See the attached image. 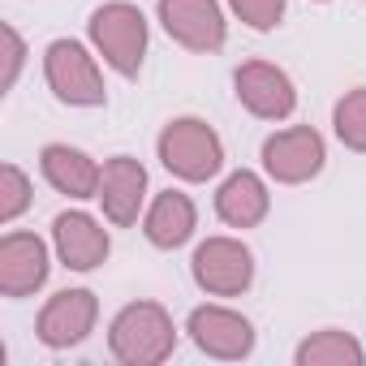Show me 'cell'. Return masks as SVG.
Returning a JSON list of instances; mask_svg holds the SVG:
<instances>
[{
    "instance_id": "ac0fdd59",
    "label": "cell",
    "mask_w": 366,
    "mask_h": 366,
    "mask_svg": "<svg viewBox=\"0 0 366 366\" xmlns=\"http://www.w3.org/2000/svg\"><path fill=\"white\" fill-rule=\"evenodd\" d=\"M332 125H336V138H340L349 151H362V155H366V86L349 91V95L336 104Z\"/></svg>"
},
{
    "instance_id": "3957f363",
    "label": "cell",
    "mask_w": 366,
    "mask_h": 366,
    "mask_svg": "<svg viewBox=\"0 0 366 366\" xmlns=\"http://www.w3.org/2000/svg\"><path fill=\"white\" fill-rule=\"evenodd\" d=\"M91 39L99 48V56L121 78H134L142 56H147V18H142L138 5L112 0V5H99L91 14Z\"/></svg>"
},
{
    "instance_id": "7c38bea8",
    "label": "cell",
    "mask_w": 366,
    "mask_h": 366,
    "mask_svg": "<svg viewBox=\"0 0 366 366\" xmlns=\"http://www.w3.org/2000/svg\"><path fill=\"white\" fill-rule=\"evenodd\" d=\"M48 280V246L35 233H5L0 242V293L26 297Z\"/></svg>"
},
{
    "instance_id": "277c9868",
    "label": "cell",
    "mask_w": 366,
    "mask_h": 366,
    "mask_svg": "<svg viewBox=\"0 0 366 366\" xmlns=\"http://www.w3.org/2000/svg\"><path fill=\"white\" fill-rule=\"evenodd\" d=\"M44 74H48V86L56 91L61 104H74V108H95V104H104V74H99L95 56H86L82 44L56 39V44L44 52Z\"/></svg>"
},
{
    "instance_id": "5b68a950",
    "label": "cell",
    "mask_w": 366,
    "mask_h": 366,
    "mask_svg": "<svg viewBox=\"0 0 366 366\" xmlns=\"http://www.w3.org/2000/svg\"><path fill=\"white\" fill-rule=\"evenodd\" d=\"M194 280L216 297H237L254 280V259L233 237H207L194 250Z\"/></svg>"
},
{
    "instance_id": "6da1fadb",
    "label": "cell",
    "mask_w": 366,
    "mask_h": 366,
    "mask_svg": "<svg viewBox=\"0 0 366 366\" xmlns=\"http://www.w3.org/2000/svg\"><path fill=\"white\" fill-rule=\"evenodd\" d=\"M172 345H177V327L168 310L155 302H129L108 327V349L125 366H155L172 353Z\"/></svg>"
},
{
    "instance_id": "2e32d148",
    "label": "cell",
    "mask_w": 366,
    "mask_h": 366,
    "mask_svg": "<svg viewBox=\"0 0 366 366\" xmlns=\"http://www.w3.org/2000/svg\"><path fill=\"white\" fill-rule=\"evenodd\" d=\"M142 229H147V242L159 246V250L186 246L190 233H194V203L181 194V190H168V194H159V199L151 203Z\"/></svg>"
},
{
    "instance_id": "8992f818",
    "label": "cell",
    "mask_w": 366,
    "mask_h": 366,
    "mask_svg": "<svg viewBox=\"0 0 366 366\" xmlns=\"http://www.w3.org/2000/svg\"><path fill=\"white\" fill-rule=\"evenodd\" d=\"M323 159H327L323 138L310 125L280 129V134H272L263 142V168H267V177L280 181V186H302V181H310L323 168Z\"/></svg>"
},
{
    "instance_id": "ffe728a7",
    "label": "cell",
    "mask_w": 366,
    "mask_h": 366,
    "mask_svg": "<svg viewBox=\"0 0 366 366\" xmlns=\"http://www.w3.org/2000/svg\"><path fill=\"white\" fill-rule=\"evenodd\" d=\"M229 5L250 31H272L285 18V0H229Z\"/></svg>"
},
{
    "instance_id": "8fae6325",
    "label": "cell",
    "mask_w": 366,
    "mask_h": 366,
    "mask_svg": "<svg viewBox=\"0 0 366 366\" xmlns=\"http://www.w3.org/2000/svg\"><path fill=\"white\" fill-rule=\"evenodd\" d=\"M142 199H147V168L134 155H112L104 164V177H99L104 216L117 229H129L138 220V212H142Z\"/></svg>"
},
{
    "instance_id": "e0dca14e",
    "label": "cell",
    "mask_w": 366,
    "mask_h": 366,
    "mask_svg": "<svg viewBox=\"0 0 366 366\" xmlns=\"http://www.w3.org/2000/svg\"><path fill=\"white\" fill-rule=\"evenodd\" d=\"M362 345L349 332H315L297 345V366H362Z\"/></svg>"
},
{
    "instance_id": "5bb4252c",
    "label": "cell",
    "mask_w": 366,
    "mask_h": 366,
    "mask_svg": "<svg viewBox=\"0 0 366 366\" xmlns=\"http://www.w3.org/2000/svg\"><path fill=\"white\" fill-rule=\"evenodd\" d=\"M39 168H44V177H48L52 190H61L69 199H99V177H104V168L86 151L65 147V142H52V147H44Z\"/></svg>"
},
{
    "instance_id": "52a82bcc",
    "label": "cell",
    "mask_w": 366,
    "mask_h": 366,
    "mask_svg": "<svg viewBox=\"0 0 366 366\" xmlns=\"http://www.w3.org/2000/svg\"><path fill=\"white\" fill-rule=\"evenodd\" d=\"M159 22L190 52H216L224 44V14L216 0H159Z\"/></svg>"
},
{
    "instance_id": "ba28073f",
    "label": "cell",
    "mask_w": 366,
    "mask_h": 366,
    "mask_svg": "<svg viewBox=\"0 0 366 366\" xmlns=\"http://www.w3.org/2000/svg\"><path fill=\"white\" fill-rule=\"evenodd\" d=\"M233 86H237L242 108L254 112V117H263V121H285L297 108V91H293L289 74L276 69V65H267V61H246L237 69Z\"/></svg>"
},
{
    "instance_id": "4fadbf2b",
    "label": "cell",
    "mask_w": 366,
    "mask_h": 366,
    "mask_svg": "<svg viewBox=\"0 0 366 366\" xmlns=\"http://www.w3.org/2000/svg\"><path fill=\"white\" fill-rule=\"evenodd\" d=\"M52 242H56V254H61V263H65L69 272H91V267H99V263L108 259V250H112L104 224L91 220L86 212H65V216H56Z\"/></svg>"
},
{
    "instance_id": "9c48e42d",
    "label": "cell",
    "mask_w": 366,
    "mask_h": 366,
    "mask_svg": "<svg viewBox=\"0 0 366 366\" xmlns=\"http://www.w3.org/2000/svg\"><path fill=\"white\" fill-rule=\"evenodd\" d=\"M95 315H99V302L95 293L86 289H65L56 293L44 310H39V340L48 349H69V345H82L95 327Z\"/></svg>"
},
{
    "instance_id": "7a4b0ae2",
    "label": "cell",
    "mask_w": 366,
    "mask_h": 366,
    "mask_svg": "<svg viewBox=\"0 0 366 366\" xmlns=\"http://www.w3.org/2000/svg\"><path fill=\"white\" fill-rule=\"evenodd\" d=\"M159 164L181 181H207L224 164L220 134L199 117H177L159 134Z\"/></svg>"
},
{
    "instance_id": "44dd1931",
    "label": "cell",
    "mask_w": 366,
    "mask_h": 366,
    "mask_svg": "<svg viewBox=\"0 0 366 366\" xmlns=\"http://www.w3.org/2000/svg\"><path fill=\"white\" fill-rule=\"evenodd\" d=\"M22 56H26V48H22V39H18V31L14 26H5V78H0V86H14L18 82V69H22Z\"/></svg>"
},
{
    "instance_id": "9a60e30c",
    "label": "cell",
    "mask_w": 366,
    "mask_h": 366,
    "mask_svg": "<svg viewBox=\"0 0 366 366\" xmlns=\"http://www.w3.org/2000/svg\"><path fill=\"white\" fill-rule=\"evenodd\" d=\"M267 207H272V194H267V186L254 177V172H233L224 186H220V194H216V216L229 224V229H254L263 216H267Z\"/></svg>"
},
{
    "instance_id": "d6986e66",
    "label": "cell",
    "mask_w": 366,
    "mask_h": 366,
    "mask_svg": "<svg viewBox=\"0 0 366 366\" xmlns=\"http://www.w3.org/2000/svg\"><path fill=\"white\" fill-rule=\"evenodd\" d=\"M31 207V181L18 164H5L0 168V220H18L22 212Z\"/></svg>"
},
{
    "instance_id": "30bf717a",
    "label": "cell",
    "mask_w": 366,
    "mask_h": 366,
    "mask_svg": "<svg viewBox=\"0 0 366 366\" xmlns=\"http://www.w3.org/2000/svg\"><path fill=\"white\" fill-rule=\"evenodd\" d=\"M190 336L203 353L212 357H224V362H237L254 349V327L246 315L229 310V306H199L190 315Z\"/></svg>"
}]
</instances>
